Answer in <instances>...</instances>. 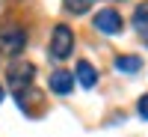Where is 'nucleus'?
<instances>
[{"label": "nucleus", "mask_w": 148, "mask_h": 137, "mask_svg": "<svg viewBox=\"0 0 148 137\" xmlns=\"http://www.w3.org/2000/svg\"><path fill=\"white\" fill-rule=\"evenodd\" d=\"M51 57L53 60H68L71 51H74V30L68 24H56L53 27V36H51Z\"/></svg>", "instance_id": "f257e3e1"}, {"label": "nucleus", "mask_w": 148, "mask_h": 137, "mask_svg": "<svg viewBox=\"0 0 148 137\" xmlns=\"http://www.w3.org/2000/svg\"><path fill=\"white\" fill-rule=\"evenodd\" d=\"M0 48H3L6 54L18 57L24 48H27V30H24L21 24H6V27H0Z\"/></svg>", "instance_id": "f03ea898"}, {"label": "nucleus", "mask_w": 148, "mask_h": 137, "mask_svg": "<svg viewBox=\"0 0 148 137\" xmlns=\"http://www.w3.org/2000/svg\"><path fill=\"white\" fill-rule=\"evenodd\" d=\"M95 30L98 33H107V36H116L121 33V27H125V21H121V15L116 9H98V15H95Z\"/></svg>", "instance_id": "7ed1b4c3"}, {"label": "nucleus", "mask_w": 148, "mask_h": 137, "mask_svg": "<svg viewBox=\"0 0 148 137\" xmlns=\"http://www.w3.org/2000/svg\"><path fill=\"white\" fill-rule=\"evenodd\" d=\"M36 78V66L33 63H15L9 69V74H6V81H9V86L15 92H21V90H27V83Z\"/></svg>", "instance_id": "20e7f679"}, {"label": "nucleus", "mask_w": 148, "mask_h": 137, "mask_svg": "<svg viewBox=\"0 0 148 137\" xmlns=\"http://www.w3.org/2000/svg\"><path fill=\"white\" fill-rule=\"evenodd\" d=\"M47 86H51V92H53V95H68V92L74 90V72H68V69L53 72V74H51V81H47Z\"/></svg>", "instance_id": "39448f33"}, {"label": "nucleus", "mask_w": 148, "mask_h": 137, "mask_svg": "<svg viewBox=\"0 0 148 137\" xmlns=\"http://www.w3.org/2000/svg\"><path fill=\"white\" fill-rule=\"evenodd\" d=\"M74 78L80 81L83 90H92V86L98 83V72H95V66H92V63L80 60V63H77V72H74Z\"/></svg>", "instance_id": "423d86ee"}, {"label": "nucleus", "mask_w": 148, "mask_h": 137, "mask_svg": "<svg viewBox=\"0 0 148 137\" xmlns=\"http://www.w3.org/2000/svg\"><path fill=\"white\" fill-rule=\"evenodd\" d=\"M116 69L125 72V74H136L142 69V57H136V54H121V57H116Z\"/></svg>", "instance_id": "0eeeda50"}, {"label": "nucleus", "mask_w": 148, "mask_h": 137, "mask_svg": "<svg viewBox=\"0 0 148 137\" xmlns=\"http://www.w3.org/2000/svg\"><path fill=\"white\" fill-rule=\"evenodd\" d=\"M133 24H136L139 30L148 27V3H139L136 6V12H133Z\"/></svg>", "instance_id": "6e6552de"}, {"label": "nucleus", "mask_w": 148, "mask_h": 137, "mask_svg": "<svg viewBox=\"0 0 148 137\" xmlns=\"http://www.w3.org/2000/svg\"><path fill=\"white\" fill-rule=\"evenodd\" d=\"M92 3H95V0H65V9L74 12V15H83V12L89 9Z\"/></svg>", "instance_id": "1a4fd4ad"}, {"label": "nucleus", "mask_w": 148, "mask_h": 137, "mask_svg": "<svg viewBox=\"0 0 148 137\" xmlns=\"http://www.w3.org/2000/svg\"><path fill=\"white\" fill-rule=\"evenodd\" d=\"M136 110H139V116H142V119H148V92L136 102Z\"/></svg>", "instance_id": "9d476101"}, {"label": "nucleus", "mask_w": 148, "mask_h": 137, "mask_svg": "<svg viewBox=\"0 0 148 137\" xmlns=\"http://www.w3.org/2000/svg\"><path fill=\"white\" fill-rule=\"evenodd\" d=\"M0 102H3V83H0Z\"/></svg>", "instance_id": "9b49d317"}]
</instances>
